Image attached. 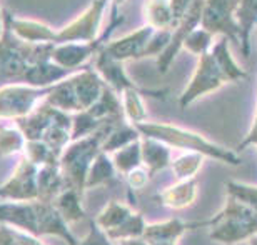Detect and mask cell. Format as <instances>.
I'll return each instance as SVG.
<instances>
[{"label": "cell", "mask_w": 257, "mask_h": 245, "mask_svg": "<svg viewBox=\"0 0 257 245\" xmlns=\"http://www.w3.org/2000/svg\"><path fill=\"white\" fill-rule=\"evenodd\" d=\"M0 37V84L52 87L74 72L59 67L52 60L54 44L25 42L4 20ZM77 72V70H75Z\"/></svg>", "instance_id": "6da1fadb"}, {"label": "cell", "mask_w": 257, "mask_h": 245, "mask_svg": "<svg viewBox=\"0 0 257 245\" xmlns=\"http://www.w3.org/2000/svg\"><path fill=\"white\" fill-rule=\"evenodd\" d=\"M114 0H92V4L82 12L79 17L74 19L64 29L54 30L37 20L19 19L4 10V20L10 25V29L24 39L25 42L32 44H77V42H94L100 37L102 20H104L107 7Z\"/></svg>", "instance_id": "7a4b0ae2"}, {"label": "cell", "mask_w": 257, "mask_h": 245, "mask_svg": "<svg viewBox=\"0 0 257 245\" xmlns=\"http://www.w3.org/2000/svg\"><path fill=\"white\" fill-rule=\"evenodd\" d=\"M229 42V39L217 37L212 49L197 57L194 74L179 97L181 109H187L200 97L214 94L224 85L247 79V72L235 62Z\"/></svg>", "instance_id": "3957f363"}, {"label": "cell", "mask_w": 257, "mask_h": 245, "mask_svg": "<svg viewBox=\"0 0 257 245\" xmlns=\"http://www.w3.org/2000/svg\"><path fill=\"white\" fill-rule=\"evenodd\" d=\"M0 223L37 238L44 235L59 237L67 245H75L79 240L57 207L50 202H0Z\"/></svg>", "instance_id": "277c9868"}, {"label": "cell", "mask_w": 257, "mask_h": 245, "mask_svg": "<svg viewBox=\"0 0 257 245\" xmlns=\"http://www.w3.org/2000/svg\"><path fill=\"white\" fill-rule=\"evenodd\" d=\"M136 127L141 132L142 137H151V139L161 140L166 145L171 147V149L202 154L205 159L222 162L230 167H235L242 162L237 150L227 149V147L220 145L214 140H209L202 134L191 129H186V127L176 124H166V122H152V120L141 122Z\"/></svg>", "instance_id": "5b68a950"}, {"label": "cell", "mask_w": 257, "mask_h": 245, "mask_svg": "<svg viewBox=\"0 0 257 245\" xmlns=\"http://www.w3.org/2000/svg\"><path fill=\"white\" fill-rule=\"evenodd\" d=\"M14 124L22 130L27 142H42L59 157L72 142V115L54 109L47 102Z\"/></svg>", "instance_id": "8992f818"}, {"label": "cell", "mask_w": 257, "mask_h": 245, "mask_svg": "<svg viewBox=\"0 0 257 245\" xmlns=\"http://www.w3.org/2000/svg\"><path fill=\"white\" fill-rule=\"evenodd\" d=\"M209 238L222 245L249 242L257 235V212L237 198L227 195L220 210L205 220Z\"/></svg>", "instance_id": "52a82bcc"}, {"label": "cell", "mask_w": 257, "mask_h": 245, "mask_svg": "<svg viewBox=\"0 0 257 245\" xmlns=\"http://www.w3.org/2000/svg\"><path fill=\"white\" fill-rule=\"evenodd\" d=\"M119 125V124H117ZM115 125L104 127L95 134L79 140H72L60 155L59 167L70 188L85 193V178L95 157L102 152V145Z\"/></svg>", "instance_id": "ba28073f"}, {"label": "cell", "mask_w": 257, "mask_h": 245, "mask_svg": "<svg viewBox=\"0 0 257 245\" xmlns=\"http://www.w3.org/2000/svg\"><path fill=\"white\" fill-rule=\"evenodd\" d=\"M171 39L172 32H169V30H157L144 24L142 27L136 29L124 37L110 40L104 50L124 64L127 60H141L147 57L157 59L167 49Z\"/></svg>", "instance_id": "9c48e42d"}, {"label": "cell", "mask_w": 257, "mask_h": 245, "mask_svg": "<svg viewBox=\"0 0 257 245\" xmlns=\"http://www.w3.org/2000/svg\"><path fill=\"white\" fill-rule=\"evenodd\" d=\"M52 87H30L10 84L0 87V120H19L44 104Z\"/></svg>", "instance_id": "30bf717a"}, {"label": "cell", "mask_w": 257, "mask_h": 245, "mask_svg": "<svg viewBox=\"0 0 257 245\" xmlns=\"http://www.w3.org/2000/svg\"><path fill=\"white\" fill-rule=\"evenodd\" d=\"M240 0H204L200 27L214 37H225L240 49V29L237 22Z\"/></svg>", "instance_id": "8fae6325"}, {"label": "cell", "mask_w": 257, "mask_h": 245, "mask_svg": "<svg viewBox=\"0 0 257 245\" xmlns=\"http://www.w3.org/2000/svg\"><path fill=\"white\" fill-rule=\"evenodd\" d=\"M37 175H39V165L30 162L25 155H20L14 172L0 183V202L37 200L39 198Z\"/></svg>", "instance_id": "7c38bea8"}, {"label": "cell", "mask_w": 257, "mask_h": 245, "mask_svg": "<svg viewBox=\"0 0 257 245\" xmlns=\"http://www.w3.org/2000/svg\"><path fill=\"white\" fill-rule=\"evenodd\" d=\"M202 10H204V0H194L192 5L189 7L187 14L184 15L182 22L179 24V27L172 32V39L169 42L167 49L156 59V67L161 74H166L169 67L172 65L174 59L177 57L179 52L182 50V44L189 34L200 27L202 22Z\"/></svg>", "instance_id": "4fadbf2b"}, {"label": "cell", "mask_w": 257, "mask_h": 245, "mask_svg": "<svg viewBox=\"0 0 257 245\" xmlns=\"http://www.w3.org/2000/svg\"><path fill=\"white\" fill-rule=\"evenodd\" d=\"M205 220L187 222L182 218L172 217L167 220L147 223V228L144 232V240L149 245H177L179 238L184 237L189 230L204 228Z\"/></svg>", "instance_id": "5bb4252c"}, {"label": "cell", "mask_w": 257, "mask_h": 245, "mask_svg": "<svg viewBox=\"0 0 257 245\" xmlns=\"http://www.w3.org/2000/svg\"><path fill=\"white\" fill-rule=\"evenodd\" d=\"M92 67L95 69V72L100 75L102 80L105 82V85L115 92L117 95H122L128 89H137V84L132 80L131 75L127 74L125 65L120 60L114 59L109 55L104 49L95 55L92 60Z\"/></svg>", "instance_id": "9a60e30c"}, {"label": "cell", "mask_w": 257, "mask_h": 245, "mask_svg": "<svg viewBox=\"0 0 257 245\" xmlns=\"http://www.w3.org/2000/svg\"><path fill=\"white\" fill-rule=\"evenodd\" d=\"M199 195V180H176L172 185L162 188L157 193V200L161 205L172 208V210H182V208L191 207L197 200Z\"/></svg>", "instance_id": "2e32d148"}, {"label": "cell", "mask_w": 257, "mask_h": 245, "mask_svg": "<svg viewBox=\"0 0 257 245\" xmlns=\"http://www.w3.org/2000/svg\"><path fill=\"white\" fill-rule=\"evenodd\" d=\"M142 147V165L151 172L154 177L156 173H161L166 168H171L172 163V150L169 145H166L161 140L151 139V137H142L141 139Z\"/></svg>", "instance_id": "e0dca14e"}, {"label": "cell", "mask_w": 257, "mask_h": 245, "mask_svg": "<svg viewBox=\"0 0 257 245\" xmlns=\"http://www.w3.org/2000/svg\"><path fill=\"white\" fill-rule=\"evenodd\" d=\"M37 187H39V198L37 200L50 202V203H54L55 198H57L64 190L70 188L59 165L39 167Z\"/></svg>", "instance_id": "ac0fdd59"}, {"label": "cell", "mask_w": 257, "mask_h": 245, "mask_svg": "<svg viewBox=\"0 0 257 245\" xmlns=\"http://www.w3.org/2000/svg\"><path fill=\"white\" fill-rule=\"evenodd\" d=\"M136 212L137 210L134 208L132 203H125L120 200H110L109 203H105V207L102 208L99 213H97L94 222L105 235H109V233L117 230L120 225H124Z\"/></svg>", "instance_id": "d6986e66"}, {"label": "cell", "mask_w": 257, "mask_h": 245, "mask_svg": "<svg viewBox=\"0 0 257 245\" xmlns=\"http://www.w3.org/2000/svg\"><path fill=\"white\" fill-rule=\"evenodd\" d=\"M142 15L146 19V24L157 30L174 32L179 25L171 0H146L142 7Z\"/></svg>", "instance_id": "ffe728a7"}, {"label": "cell", "mask_w": 257, "mask_h": 245, "mask_svg": "<svg viewBox=\"0 0 257 245\" xmlns=\"http://www.w3.org/2000/svg\"><path fill=\"white\" fill-rule=\"evenodd\" d=\"M117 177H119V172H117L112 157L105 152H100L95 157V160L92 162L89 173H87L85 192L102 185H112V183L117 182Z\"/></svg>", "instance_id": "44dd1931"}, {"label": "cell", "mask_w": 257, "mask_h": 245, "mask_svg": "<svg viewBox=\"0 0 257 245\" xmlns=\"http://www.w3.org/2000/svg\"><path fill=\"white\" fill-rule=\"evenodd\" d=\"M82 198H84V193H80L75 188H67L54 200V205L57 207L59 213L69 225L84 220L87 217Z\"/></svg>", "instance_id": "7402d4cb"}, {"label": "cell", "mask_w": 257, "mask_h": 245, "mask_svg": "<svg viewBox=\"0 0 257 245\" xmlns=\"http://www.w3.org/2000/svg\"><path fill=\"white\" fill-rule=\"evenodd\" d=\"M142 135L141 132L137 130L136 125H132L131 122H120L119 125H115L114 129L110 130V134L107 135V139L104 142V145H102V152H105V154L112 155L114 152L124 149L125 145L132 144V142L136 140H141Z\"/></svg>", "instance_id": "603a6c76"}, {"label": "cell", "mask_w": 257, "mask_h": 245, "mask_svg": "<svg viewBox=\"0 0 257 245\" xmlns=\"http://www.w3.org/2000/svg\"><path fill=\"white\" fill-rule=\"evenodd\" d=\"M205 162L202 154L195 152H181V155L174 157L171 163V170L176 177V180H191L200 172Z\"/></svg>", "instance_id": "cb8c5ba5"}, {"label": "cell", "mask_w": 257, "mask_h": 245, "mask_svg": "<svg viewBox=\"0 0 257 245\" xmlns=\"http://www.w3.org/2000/svg\"><path fill=\"white\" fill-rule=\"evenodd\" d=\"M112 160H114V165L119 172V175H127L132 170H136L142 165V147H141V140H136L132 144L125 145L124 149L114 152L110 155Z\"/></svg>", "instance_id": "d4e9b609"}, {"label": "cell", "mask_w": 257, "mask_h": 245, "mask_svg": "<svg viewBox=\"0 0 257 245\" xmlns=\"http://www.w3.org/2000/svg\"><path fill=\"white\" fill-rule=\"evenodd\" d=\"M27 139L17 125L0 127V159L10 155H22Z\"/></svg>", "instance_id": "484cf974"}, {"label": "cell", "mask_w": 257, "mask_h": 245, "mask_svg": "<svg viewBox=\"0 0 257 245\" xmlns=\"http://www.w3.org/2000/svg\"><path fill=\"white\" fill-rule=\"evenodd\" d=\"M215 39L217 37H214L212 34H209L205 29L197 27L187 35L186 40H184L182 50H186V52L195 55V57H200L202 54L209 52V50L212 49Z\"/></svg>", "instance_id": "4316f807"}, {"label": "cell", "mask_w": 257, "mask_h": 245, "mask_svg": "<svg viewBox=\"0 0 257 245\" xmlns=\"http://www.w3.org/2000/svg\"><path fill=\"white\" fill-rule=\"evenodd\" d=\"M225 190H227V195L237 198V200H240L257 212V185H250V183H244L237 180H229L225 183Z\"/></svg>", "instance_id": "83f0119b"}, {"label": "cell", "mask_w": 257, "mask_h": 245, "mask_svg": "<svg viewBox=\"0 0 257 245\" xmlns=\"http://www.w3.org/2000/svg\"><path fill=\"white\" fill-rule=\"evenodd\" d=\"M0 245H45L40 238L0 223Z\"/></svg>", "instance_id": "f1b7e54d"}, {"label": "cell", "mask_w": 257, "mask_h": 245, "mask_svg": "<svg viewBox=\"0 0 257 245\" xmlns=\"http://www.w3.org/2000/svg\"><path fill=\"white\" fill-rule=\"evenodd\" d=\"M151 178H152L151 172H149L144 165H141L139 168H136V170H132L131 173H127L125 182H127L128 190L136 192V190H142V188H146Z\"/></svg>", "instance_id": "f546056e"}, {"label": "cell", "mask_w": 257, "mask_h": 245, "mask_svg": "<svg viewBox=\"0 0 257 245\" xmlns=\"http://www.w3.org/2000/svg\"><path fill=\"white\" fill-rule=\"evenodd\" d=\"M75 245H114V242H112L110 238L95 225V222L92 220L87 233L82 238H79Z\"/></svg>", "instance_id": "4dcf8cb0"}, {"label": "cell", "mask_w": 257, "mask_h": 245, "mask_svg": "<svg viewBox=\"0 0 257 245\" xmlns=\"http://www.w3.org/2000/svg\"><path fill=\"white\" fill-rule=\"evenodd\" d=\"M119 245H149V243L144 240V237H141V238H131V240L119 242Z\"/></svg>", "instance_id": "1f68e13d"}, {"label": "cell", "mask_w": 257, "mask_h": 245, "mask_svg": "<svg viewBox=\"0 0 257 245\" xmlns=\"http://www.w3.org/2000/svg\"><path fill=\"white\" fill-rule=\"evenodd\" d=\"M4 10H0V37H2V34H4Z\"/></svg>", "instance_id": "d6a6232c"}, {"label": "cell", "mask_w": 257, "mask_h": 245, "mask_svg": "<svg viewBox=\"0 0 257 245\" xmlns=\"http://www.w3.org/2000/svg\"><path fill=\"white\" fill-rule=\"evenodd\" d=\"M249 245H257V235H254L252 238L249 240Z\"/></svg>", "instance_id": "836d02e7"}, {"label": "cell", "mask_w": 257, "mask_h": 245, "mask_svg": "<svg viewBox=\"0 0 257 245\" xmlns=\"http://www.w3.org/2000/svg\"><path fill=\"white\" fill-rule=\"evenodd\" d=\"M255 104H257V102H255Z\"/></svg>", "instance_id": "e575fe53"}]
</instances>
